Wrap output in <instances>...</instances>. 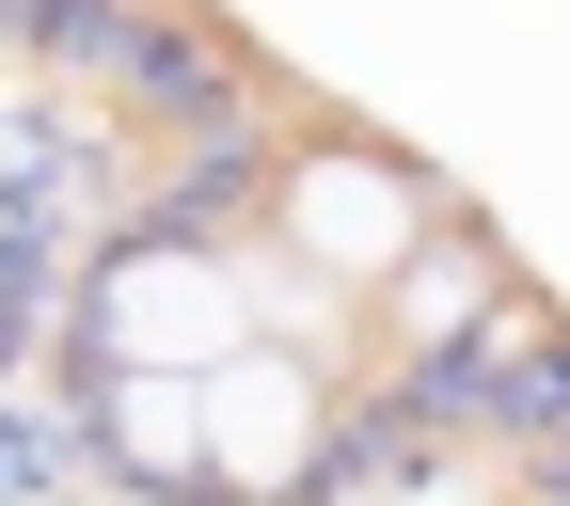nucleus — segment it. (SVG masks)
I'll list each match as a JSON object with an SVG mask.
<instances>
[{"mask_svg": "<svg viewBox=\"0 0 570 506\" xmlns=\"http://www.w3.org/2000/svg\"><path fill=\"white\" fill-rule=\"evenodd\" d=\"M96 317H111V348H127V365L206 380V365H238V317H254V301H238V285L206 269V254H127Z\"/></svg>", "mask_w": 570, "mask_h": 506, "instance_id": "f257e3e1", "label": "nucleus"}, {"mask_svg": "<svg viewBox=\"0 0 570 506\" xmlns=\"http://www.w3.org/2000/svg\"><path fill=\"white\" fill-rule=\"evenodd\" d=\"M302 444H317L302 365H206V459L223 475H302Z\"/></svg>", "mask_w": 570, "mask_h": 506, "instance_id": "f03ea898", "label": "nucleus"}]
</instances>
